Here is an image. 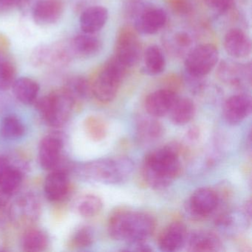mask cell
Returning a JSON list of instances; mask_svg holds the SVG:
<instances>
[{"mask_svg":"<svg viewBox=\"0 0 252 252\" xmlns=\"http://www.w3.org/2000/svg\"><path fill=\"white\" fill-rule=\"evenodd\" d=\"M167 20L164 10L145 5L135 20V29L144 34L154 35L164 28Z\"/></svg>","mask_w":252,"mask_h":252,"instance_id":"cell-11","label":"cell"},{"mask_svg":"<svg viewBox=\"0 0 252 252\" xmlns=\"http://www.w3.org/2000/svg\"><path fill=\"white\" fill-rule=\"evenodd\" d=\"M165 44L174 55L187 56L193 48V38L185 31H175L166 36Z\"/></svg>","mask_w":252,"mask_h":252,"instance_id":"cell-24","label":"cell"},{"mask_svg":"<svg viewBox=\"0 0 252 252\" xmlns=\"http://www.w3.org/2000/svg\"><path fill=\"white\" fill-rule=\"evenodd\" d=\"M178 98L173 90L169 88L157 90L146 98V110L151 117H163L169 113Z\"/></svg>","mask_w":252,"mask_h":252,"instance_id":"cell-13","label":"cell"},{"mask_svg":"<svg viewBox=\"0 0 252 252\" xmlns=\"http://www.w3.org/2000/svg\"><path fill=\"white\" fill-rule=\"evenodd\" d=\"M218 60L219 51L213 44L197 45L186 56V72L189 76L203 79L215 69Z\"/></svg>","mask_w":252,"mask_h":252,"instance_id":"cell-6","label":"cell"},{"mask_svg":"<svg viewBox=\"0 0 252 252\" xmlns=\"http://www.w3.org/2000/svg\"><path fill=\"white\" fill-rule=\"evenodd\" d=\"M187 236V227L184 223L172 222L160 234L158 239L159 248L163 252H177L185 246Z\"/></svg>","mask_w":252,"mask_h":252,"instance_id":"cell-17","label":"cell"},{"mask_svg":"<svg viewBox=\"0 0 252 252\" xmlns=\"http://www.w3.org/2000/svg\"><path fill=\"white\" fill-rule=\"evenodd\" d=\"M218 76L224 83L234 88H246L252 82V64L234 60H223L218 67Z\"/></svg>","mask_w":252,"mask_h":252,"instance_id":"cell-9","label":"cell"},{"mask_svg":"<svg viewBox=\"0 0 252 252\" xmlns=\"http://www.w3.org/2000/svg\"><path fill=\"white\" fill-rule=\"evenodd\" d=\"M172 11L180 16H187L192 11V5L189 0H169Z\"/></svg>","mask_w":252,"mask_h":252,"instance_id":"cell-37","label":"cell"},{"mask_svg":"<svg viewBox=\"0 0 252 252\" xmlns=\"http://www.w3.org/2000/svg\"><path fill=\"white\" fill-rule=\"evenodd\" d=\"M144 72L150 76H158L166 68V62L162 50L157 45H150L144 54Z\"/></svg>","mask_w":252,"mask_h":252,"instance_id":"cell-25","label":"cell"},{"mask_svg":"<svg viewBox=\"0 0 252 252\" xmlns=\"http://www.w3.org/2000/svg\"><path fill=\"white\" fill-rule=\"evenodd\" d=\"M163 126L154 118H146L138 122L137 133L142 142L151 143L158 141L163 135Z\"/></svg>","mask_w":252,"mask_h":252,"instance_id":"cell-28","label":"cell"},{"mask_svg":"<svg viewBox=\"0 0 252 252\" xmlns=\"http://www.w3.org/2000/svg\"><path fill=\"white\" fill-rule=\"evenodd\" d=\"M69 49L73 57L89 59L95 57L102 49V42L94 34H79L68 42Z\"/></svg>","mask_w":252,"mask_h":252,"instance_id":"cell-19","label":"cell"},{"mask_svg":"<svg viewBox=\"0 0 252 252\" xmlns=\"http://www.w3.org/2000/svg\"><path fill=\"white\" fill-rule=\"evenodd\" d=\"M108 10L101 5H95L87 8L81 14L79 24L82 32L88 34H94L101 31L108 20Z\"/></svg>","mask_w":252,"mask_h":252,"instance_id":"cell-21","label":"cell"},{"mask_svg":"<svg viewBox=\"0 0 252 252\" xmlns=\"http://www.w3.org/2000/svg\"><path fill=\"white\" fill-rule=\"evenodd\" d=\"M188 251L195 252H219L222 243L219 236L208 230H197L187 236Z\"/></svg>","mask_w":252,"mask_h":252,"instance_id":"cell-18","label":"cell"},{"mask_svg":"<svg viewBox=\"0 0 252 252\" xmlns=\"http://www.w3.org/2000/svg\"><path fill=\"white\" fill-rule=\"evenodd\" d=\"M48 246V237L44 231L39 229H31L23 236V250L29 252L45 251Z\"/></svg>","mask_w":252,"mask_h":252,"instance_id":"cell-29","label":"cell"},{"mask_svg":"<svg viewBox=\"0 0 252 252\" xmlns=\"http://www.w3.org/2000/svg\"><path fill=\"white\" fill-rule=\"evenodd\" d=\"M181 147L175 143L147 155L143 163L142 175L149 187L161 190L174 182L181 174Z\"/></svg>","mask_w":252,"mask_h":252,"instance_id":"cell-1","label":"cell"},{"mask_svg":"<svg viewBox=\"0 0 252 252\" xmlns=\"http://www.w3.org/2000/svg\"><path fill=\"white\" fill-rule=\"evenodd\" d=\"M26 127L16 116H8L0 124V135L5 139H18L25 135Z\"/></svg>","mask_w":252,"mask_h":252,"instance_id":"cell-30","label":"cell"},{"mask_svg":"<svg viewBox=\"0 0 252 252\" xmlns=\"http://www.w3.org/2000/svg\"><path fill=\"white\" fill-rule=\"evenodd\" d=\"M70 190V180L64 170H53L45 182V193L47 198L52 202L63 200Z\"/></svg>","mask_w":252,"mask_h":252,"instance_id":"cell-20","label":"cell"},{"mask_svg":"<svg viewBox=\"0 0 252 252\" xmlns=\"http://www.w3.org/2000/svg\"><path fill=\"white\" fill-rule=\"evenodd\" d=\"M194 101L189 98H178L170 110V119L174 125L183 126L191 122L195 114Z\"/></svg>","mask_w":252,"mask_h":252,"instance_id":"cell-27","label":"cell"},{"mask_svg":"<svg viewBox=\"0 0 252 252\" xmlns=\"http://www.w3.org/2000/svg\"><path fill=\"white\" fill-rule=\"evenodd\" d=\"M16 74L17 70L12 62L0 54V91H6L12 87Z\"/></svg>","mask_w":252,"mask_h":252,"instance_id":"cell-33","label":"cell"},{"mask_svg":"<svg viewBox=\"0 0 252 252\" xmlns=\"http://www.w3.org/2000/svg\"><path fill=\"white\" fill-rule=\"evenodd\" d=\"M63 147V141L54 135H48L41 141L39 150V163L45 170L57 169L61 161Z\"/></svg>","mask_w":252,"mask_h":252,"instance_id":"cell-15","label":"cell"},{"mask_svg":"<svg viewBox=\"0 0 252 252\" xmlns=\"http://www.w3.org/2000/svg\"><path fill=\"white\" fill-rule=\"evenodd\" d=\"M223 46L225 52L234 60L247 58L252 53L250 37L237 28L229 29L224 36Z\"/></svg>","mask_w":252,"mask_h":252,"instance_id":"cell-14","label":"cell"},{"mask_svg":"<svg viewBox=\"0 0 252 252\" xmlns=\"http://www.w3.org/2000/svg\"><path fill=\"white\" fill-rule=\"evenodd\" d=\"M64 10L62 0H37L32 9V16L36 24L50 26L60 20Z\"/></svg>","mask_w":252,"mask_h":252,"instance_id":"cell-16","label":"cell"},{"mask_svg":"<svg viewBox=\"0 0 252 252\" xmlns=\"http://www.w3.org/2000/svg\"><path fill=\"white\" fill-rule=\"evenodd\" d=\"M11 88L16 98L24 104L34 103L40 90L36 81L28 77L16 79Z\"/></svg>","mask_w":252,"mask_h":252,"instance_id":"cell-22","label":"cell"},{"mask_svg":"<svg viewBox=\"0 0 252 252\" xmlns=\"http://www.w3.org/2000/svg\"><path fill=\"white\" fill-rule=\"evenodd\" d=\"M74 107L73 99L64 88L36 101V110L45 123L54 127L63 126L68 121Z\"/></svg>","mask_w":252,"mask_h":252,"instance_id":"cell-5","label":"cell"},{"mask_svg":"<svg viewBox=\"0 0 252 252\" xmlns=\"http://www.w3.org/2000/svg\"><path fill=\"white\" fill-rule=\"evenodd\" d=\"M23 182V173L18 168L11 166L0 177V200L8 201V199L18 191Z\"/></svg>","mask_w":252,"mask_h":252,"instance_id":"cell-23","label":"cell"},{"mask_svg":"<svg viewBox=\"0 0 252 252\" xmlns=\"http://www.w3.org/2000/svg\"><path fill=\"white\" fill-rule=\"evenodd\" d=\"M17 207L20 209V213L22 218H26V219H30L31 218H35L37 216L39 212L37 201H36L34 197H24L20 198L17 203Z\"/></svg>","mask_w":252,"mask_h":252,"instance_id":"cell-35","label":"cell"},{"mask_svg":"<svg viewBox=\"0 0 252 252\" xmlns=\"http://www.w3.org/2000/svg\"><path fill=\"white\" fill-rule=\"evenodd\" d=\"M127 248L125 250L126 252H152L153 249L145 243L143 242H135V243H128Z\"/></svg>","mask_w":252,"mask_h":252,"instance_id":"cell-38","label":"cell"},{"mask_svg":"<svg viewBox=\"0 0 252 252\" xmlns=\"http://www.w3.org/2000/svg\"><path fill=\"white\" fill-rule=\"evenodd\" d=\"M75 105L88 99L92 95L91 83L86 78L81 76H73L69 78L64 87Z\"/></svg>","mask_w":252,"mask_h":252,"instance_id":"cell-26","label":"cell"},{"mask_svg":"<svg viewBox=\"0 0 252 252\" xmlns=\"http://www.w3.org/2000/svg\"><path fill=\"white\" fill-rule=\"evenodd\" d=\"M206 6L219 14H224L232 8L234 0H203Z\"/></svg>","mask_w":252,"mask_h":252,"instance_id":"cell-36","label":"cell"},{"mask_svg":"<svg viewBox=\"0 0 252 252\" xmlns=\"http://www.w3.org/2000/svg\"><path fill=\"white\" fill-rule=\"evenodd\" d=\"M103 208L102 200L94 194L82 196L77 203V210L79 215L84 218H94L100 213Z\"/></svg>","mask_w":252,"mask_h":252,"instance_id":"cell-31","label":"cell"},{"mask_svg":"<svg viewBox=\"0 0 252 252\" xmlns=\"http://www.w3.org/2000/svg\"><path fill=\"white\" fill-rule=\"evenodd\" d=\"M156 229V221L144 212L120 211L109 220L108 232L118 241L127 243L147 240Z\"/></svg>","mask_w":252,"mask_h":252,"instance_id":"cell-2","label":"cell"},{"mask_svg":"<svg viewBox=\"0 0 252 252\" xmlns=\"http://www.w3.org/2000/svg\"><path fill=\"white\" fill-rule=\"evenodd\" d=\"M87 135L95 141H102L107 133V125L105 121L98 116H91L84 122Z\"/></svg>","mask_w":252,"mask_h":252,"instance_id":"cell-32","label":"cell"},{"mask_svg":"<svg viewBox=\"0 0 252 252\" xmlns=\"http://www.w3.org/2000/svg\"><path fill=\"white\" fill-rule=\"evenodd\" d=\"M127 67L113 56L104 64L91 85L92 95L102 103L115 99L126 76Z\"/></svg>","mask_w":252,"mask_h":252,"instance_id":"cell-4","label":"cell"},{"mask_svg":"<svg viewBox=\"0 0 252 252\" xmlns=\"http://www.w3.org/2000/svg\"><path fill=\"white\" fill-rule=\"evenodd\" d=\"M142 45L136 32L130 27L121 29L116 36L114 57L125 67H134L139 63Z\"/></svg>","mask_w":252,"mask_h":252,"instance_id":"cell-7","label":"cell"},{"mask_svg":"<svg viewBox=\"0 0 252 252\" xmlns=\"http://www.w3.org/2000/svg\"><path fill=\"white\" fill-rule=\"evenodd\" d=\"M133 170V161L127 157L99 159L84 163L75 169L82 179L109 185L125 182Z\"/></svg>","mask_w":252,"mask_h":252,"instance_id":"cell-3","label":"cell"},{"mask_svg":"<svg viewBox=\"0 0 252 252\" xmlns=\"http://www.w3.org/2000/svg\"><path fill=\"white\" fill-rule=\"evenodd\" d=\"M11 166V163H10L8 159L2 157V156H0V177L2 176L5 173V171Z\"/></svg>","mask_w":252,"mask_h":252,"instance_id":"cell-40","label":"cell"},{"mask_svg":"<svg viewBox=\"0 0 252 252\" xmlns=\"http://www.w3.org/2000/svg\"><path fill=\"white\" fill-rule=\"evenodd\" d=\"M199 136V130L197 127H192L191 129H189L188 132V137L190 140L193 141V140L197 139Z\"/></svg>","mask_w":252,"mask_h":252,"instance_id":"cell-41","label":"cell"},{"mask_svg":"<svg viewBox=\"0 0 252 252\" xmlns=\"http://www.w3.org/2000/svg\"><path fill=\"white\" fill-rule=\"evenodd\" d=\"M252 101L250 95L246 94L231 95L225 101L222 108L223 117L227 123L239 125L250 116Z\"/></svg>","mask_w":252,"mask_h":252,"instance_id":"cell-12","label":"cell"},{"mask_svg":"<svg viewBox=\"0 0 252 252\" xmlns=\"http://www.w3.org/2000/svg\"><path fill=\"white\" fill-rule=\"evenodd\" d=\"M20 2V0H0V14H5L18 8Z\"/></svg>","mask_w":252,"mask_h":252,"instance_id":"cell-39","label":"cell"},{"mask_svg":"<svg viewBox=\"0 0 252 252\" xmlns=\"http://www.w3.org/2000/svg\"><path fill=\"white\" fill-rule=\"evenodd\" d=\"M94 231L88 226H82L76 230L70 239V246L76 249L89 247L94 243Z\"/></svg>","mask_w":252,"mask_h":252,"instance_id":"cell-34","label":"cell"},{"mask_svg":"<svg viewBox=\"0 0 252 252\" xmlns=\"http://www.w3.org/2000/svg\"><path fill=\"white\" fill-rule=\"evenodd\" d=\"M220 204L218 192L212 189H197L191 194L188 201V210L194 218H205L217 210Z\"/></svg>","mask_w":252,"mask_h":252,"instance_id":"cell-10","label":"cell"},{"mask_svg":"<svg viewBox=\"0 0 252 252\" xmlns=\"http://www.w3.org/2000/svg\"><path fill=\"white\" fill-rule=\"evenodd\" d=\"M73 58L68 44L40 45L35 48L31 56V62L36 67L51 66L62 67L70 63Z\"/></svg>","mask_w":252,"mask_h":252,"instance_id":"cell-8","label":"cell"}]
</instances>
